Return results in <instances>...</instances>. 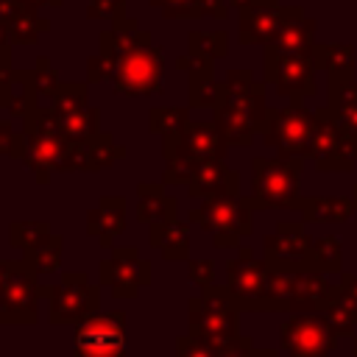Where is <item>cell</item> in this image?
I'll use <instances>...</instances> for the list:
<instances>
[{"instance_id":"5","label":"cell","mask_w":357,"mask_h":357,"mask_svg":"<svg viewBox=\"0 0 357 357\" xmlns=\"http://www.w3.org/2000/svg\"><path fill=\"white\" fill-rule=\"evenodd\" d=\"M50 298V324H81L98 310V287L84 273H64L59 287H45Z\"/></svg>"},{"instance_id":"28","label":"cell","mask_w":357,"mask_h":357,"mask_svg":"<svg viewBox=\"0 0 357 357\" xmlns=\"http://www.w3.org/2000/svg\"><path fill=\"white\" fill-rule=\"evenodd\" d=\"M11 36H8V31L0 25V64H3V70H8V53H11Z\"/></svg>"},{"instance_id":"22","label":"cell","mask_w":357,"mask_h":357,"mask_svg":"<svg viewBox=\"0 0 357 357\" xmlns=\"http://www.w3.org/2000/svg\"><path fill=\"white\" fill-rule=\"evenodd\" d=\"M165 11V17H195L206 8L209 0H151Z\"/></svg>"},{"instance_id":"10","label":"cell","mask_w":357,"mask_h":357,"mask_svg":"<svg viewBox=\"0 0 357 357\" xmlns=\"http://www.w3.org/2000/svg\"><path fill=\"white\" fill-rule=\"evenodd\" d=\"M100 279L103 284L112 287L117 298H131L137 296L139 284H148L151 268L145 259L137 257L134 248H114L112 259L100 262Z\"/></svg>"},{"instance_id":"15","label":"cell","mask_w":357,"mask_h":357,"mask_svg":"<svg viewBox=\"0 0 357 357\" xmlns=\"http://www.w3.org/2000/svg\"><path fill=\"white\" fill-rule=\"evenodd\" d=\"M123 220H126V201L120 195H106L95 209H89L86 231L98 237L100 245H112V240L123 231Z\"/></svg>"},{"instance_id":"24","label":"cell","mask_w":357,"mask_h":357,"mask_svg":"<svg viewBox=\"0 0 357 357\" xmlns=\"http://www.w3.org/2000/svg\"><path fill=\"white\" fill-rule=\"evenodd\" d=\"M178 357H218V346L204 343L198 337H181L178 340Z\"/></svg>"},{"instance_id":"14","label":"cell","mask_w":357,"mask_h":357,"mask_svg":"<svg viewBox=\"0 0 357 357\" xmlns=\"http://www.w3.org/2000/svg\"><path fill=\"white\" fill-rule=\"evenodd\" d=\"M0 25L8 31L11 42H33L39 33L50 28V22L42 20L36 8L20 0H0Z\"/></svg>"},{"instance_id":"20","label":"cell","mask_w":357,"mask_h":357,"mask_svg":"<svg viewBox=\"0 0 357 357\" xmlns=\"http://www.w3.org/2000/svg\"><path fill=\"white\" fill-rule=\"evenodd\" d=\"M45 237H50V226L42 220H28V223H14L11 226V243L17 248L31 251L33 245H39Z\"/></svg>"},{"instance_id":"6","label":"cell","mask_w":357,"mask_h":357,"mask_svg":"<svg viewBox=\"0 0 357 357\" xmlns=\"http://www.w3.org/2000/svg\"><path fill=\"white\" fill-rule=\"evenodd\" d=\"M123 312L89 315L78 324L75 332V357H123L126 335H123Z\"/></svg>"},{"instance_id":"29","label":"cell","mask_w":357,"mask_h":357,"mask_svg":"<svg viewBox=\"0 0 357 357\" xmlns=\"http://www.w3.org/2000/svg\"><path fill=\"white\" fill-rule=\"evenodd\" d=\"M20 3H25V6H31V8H45V6H61V0H20Z\"/></svg>"},{"instance_id":"23","label":"cell","mask_w":357,"mask_h":357,"mask_svg":"<svg viewBox=\"0 0 357 357\" xmlns=\"http://www.w3.org/2000/svg\"><path fill=\"white\" fill-rule=\"evenodd\" d=\"M36 64H39V67L33 70L36 95H47V98H56V92H59V75H56V70L50 67V61H47V59H39Z\"/></svg>"},{"instance_id":"19","label":"cell","mask_w":357,"mask_h":357,"mask_svg":"<svg viewBox=\"0 0 357 357\" xmlns=\"http://www.w3.org/2000/svg\"><path fill=\"white\" fill-rule=\"evenodd\" d=\"M25 262L36 271V273H53L61 262V237L50 234L45 237L39 245H33L31 251H25Z\"/></svg>"},{"instance_id":"3","label":"cell","mask_w":357,"mask_h":357,"mask_svg":"<svg viewBox=\"0 0 357 357\" xmlns=\"http://www.w3.org/2000/svg\"><path fill=\"white\" fill-rule=\"evenodd\" d=\"M190 335L212 346H223L231 337H237V304L229 296V290L206 287L201 298H192Z\"/></svg>"},{"instance_id":"12","label":"cell","mask_w":357,"mask_h":357,"mask_svg":"<svg viewBox=\"0 0 357 357\" xmlns=\"http://www.w3.org/2000/svg\"><path fill=\"white\" fill-rule=\"evenodd\" d=\"M223 151V134L215 123H187L176 151L167 156V165H198L218 159Z\"/></svg>"},{"instance_id":"25","label":"cell","mask_w":357,"mask_h":357,"mask_svg":"<svg viewBox=\"0 0 357 357\" xmlns=\"http://www.w3.org/2000/svg\"><path fill=\"white\" fill-rule=\"evenodd\" d=\"M86 17H92V20H106V17L117 20V17H123V0H92L89 8H86Z\"/></svg>"},{"instance_id":"8","label":"cell","mask_w":357,"mask_h":357,"mask_svg":"<svg viewBox=\"0 0 357 357\" xmlns=\"http://www.w3.org/2000/svg\"><path fill=\"white\" fill-rule=\"evenodd\" d=\"M190 220H198L204 229L215 231L218 245H231L237 240V234L248 231V212L231 195L206 198V204L201 209L190 212Z\"/></svg>"},{"instance_id":"7","label":"cell","mask_w":357,"mask_h":357,"mask_svg":"<svg viewBox=\"0 0 357 357\" xmlns=\"http://www.w3.org/2000/svg\"><path fill=\"white\" fill-rule=\"evenodd\" d=\"M0 321L33 324L36 321V282L28 262H8V276L0 287Z\"/></svg>"},{"instance_id":"21","label":"cell","mask_w":357,"mask_h":357,"mask_svg":"<svg viewBox=\"0 0 357 357\" xmlns=\"http://www.w3.org/2000/svg\"><path fill=\"white\" fill-rule=\"evenodd\" d=\"M276 131H279V139H273V142H279V145H284V148H298L301 137H310L307 117H298V114H284V117H279Z\"/></svg>"},{"instance_id":"2","label":"cell","mask_w":357,"mask_h":357,"mask_svg":"<svg viewBox=\"0 0 357 357\" xmlns=\"http://www.w3.org/2000/svg\"><path fill=\"white\" fill-rule=\"evenodd\" d=\"M70 142L64 139L53 112L31 109L25 114V165L36 173L39 184L50 181L53 170H67Z\"/></svg>"},{"instance_id":"18","label":"cell","mask_w":357,"mask_h":357,"mask_svg":"<svg viewBox=\"0 0 357 357\" xmlns=\"http://www.w3.org/2000/svg\"><path fill=\"white\" fill-rule=\"evenodd\" d=\"M137 215L145 223H165L173 218V198L162 195L159 184H139V204H137Z\"/></svg>"},{"instance_id":"17","label":"cell","mask_w":357,"mask_h":357,"mask_svg":"<svg viewBox=\"0 0 357 357\" xmlns=\"http://www.w3.org/2000/svg\"><path fill=\"white\" fill-rule=\"evenodd\" d=\"M151 245L162 251L165 259H184L190 240H187V226L178 223L176 218L165 220V223H153L151 226Z\"/></svg>"},{"instance_id":"27","label":"cell","mask_w":357,"mask_h":357,"mask_svg":"<svg viewBox=\"0 0 357 357\" xmlns=\"http://www.w3.org/2000/svg\"><path fill=\"white\" fill-rule=\"evenodd\" d=\"M190 276L206 290L212 284V262H190Z\"/></svg>"},{"instance_id":"1","label":"cell","mask_w":357,"mask_h":357,"mask_svg":"<svg viewBox=\"0 0 357 357\" xmlns=\"http://www.w3.org/2000/svg\"><path fill=\"white\" fill-rule=\"evenodd\" d=\"M112 31L100 33V61L106 78H112L114 92L120 95H151L162 92V70L165 56L156 45H151L148 31L137 25V20L117 17L112 20Z\"/></svg>"},{"instance_id":"4","label":"cell","mask_w":357,"mask_h":357,"mask_svg":"<svg viewBox=\"0 0 357 357\" xmlns=\"http://www.w3.org/2000/svg\"><path fill=\"white\" fill-rule=\"evenodd\" d=\"M53 117L64 134L67 142L73 145H86L100 137V117L98 112L86 103V86L73 81V84H59V92L53 98Z\"/></svg>"},{"instance_id":"16","label":"cell","mask_w":357,"mask_h":357,"mask_svg":"<svg viewBox=\"0 0 357 357\" xmlns=\"http://www.w3.org/2000/svg\"><path fill=\"white\" fill-rule=\"evenodd\" d=\"M33 98H36L33 73L0 70V106L6 112L25 117L33 109Z\"/></svg>"},{"instance_id":"9","label":"cell","mask_w":357,"mask_h":357,"mask_svg":"<svg viewBox=\"0 0 357 357\" xmlns=\"http://www.w3.org/2000/svg\"><path fill=\"white\" fill-rule=\"evenodd\" d=\"M282 343L293 357H324L335 343V332L324 318L296 315L284 324Z\"/></svg>"},{"instance_id":"13","label":"cell","mask_w":357,"mask_h":357,"mask_svg":"<svg viewBox=\"0 0 357 357\" xmlns=\"http://www.w3.org/2000/svg\"><path fill=\"white\" fill-rule=\"evenodd\" d=\"M296 178L282 162H254V195L262 204H287Z\"/></svg>"},{"instance_id":"11","label":"cell","mask_w":357,"mask_h":357,"mask_svg":"<svg viewBox=\"0 0 357 357\" xmlns=\"http://www.w3.org/2000/svg\"><path fill=\"white\" fill-rule=\"evenodd\" d=\"M271 273L265 265L248 259V251L240 262H229V296L237 307H268Z\"/></svg>"},{"instance_id":"26","label":"cell","mask_w":357,"mask_h":357,"mask_svg":"<svg viewBox=\"0 0 357 357\" xmlns=\"http://www.w3.org/2000/svg\"><path fill=\"white\" fill-rule=\"evenodd\" d=\"M218 357H254L248 337H231L229 343L218 346Z\"/></svg>"}]
</instances>
